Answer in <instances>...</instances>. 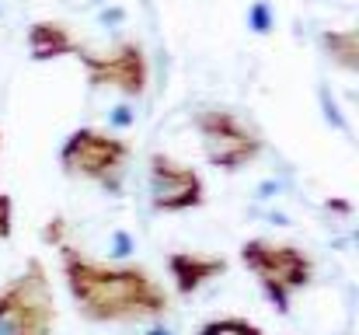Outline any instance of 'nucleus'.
I'll use <instances>...</instances> for the list:
<instances>
[{
    "mask_svg": "<svg viewBox=\"0 0 359 335\" xmlns=\"http://www.w3.org/2000/svg\"><path fill=\"white\" fill-rule=\"evenodd\" d=\"M60 272L81 318L95 325L161 322L171 308L168 290L143 265L98 262L74 244H60Z\"/></svg>",
    "mask_w": 359,
    "mask_h": 335,
    "instance_id": "f257e3e1",
    "label": "nucleus"
},
{
    "mask_svg": "<svg viewBox=\"0 0 359 335\" xmlns=\"http://www.w3.org/2000/svg\"><path fill=\"white\" fill-rule=\"evenodd\" d=\"M241 265L258 280L265 301L279 311L290 315V304L300 290L311 287L314 280V258L300 244H279L269 237H248L238 248Z\"/></svg>",
    "mask_w": 359,
    "mask_h": 335,
    "instance_id": "f03ea898",
    "label": "nucleus"
},
{
    "mask_svg": "<svg viewBox=\"0 0 359 335\" xmlns=\"http://www.w3.org/2000/svg\"><path fill=\"white\" fill-rule=\"evenodd\" d=\"M133 147L112 129H98V126H81L74 129L63 147H60V168L67 178H81L91 182L105 192H122L126 182V168H129Z\"/></svg>",
    "mask_w": 359,
    "mask_h": 335,
    "instance_id": "7ed1b4c3",
    "label": "nucleus"
},
{
    "mask_svg": "<svg viewBox=\"0 0 359 335\" xmlns=\"http://www.w3.org/2000/svg\"><path fill=\"white\" fill-rule=\"evenodd\" d=\"M56 297L42 258H28L0 287V335H53Z\"/></svg>",
    "mask_w": 359,
    "mask_h": 335,
    "instance_id": "20e7f679",
    "label": "nucleus"
},
{
    "mask_svg": "<svg viewBox=\"0 0 359 335\" xmlns=\"http://www.w3.org/2000/svg\"><path fill=\"white\" fill-rule=\"evenodd\" d=\"M192 126L199 133L206 164L217 171H241L265 154V136L231 109H220V105L199 109Z\"/></svg>",
    "mask_w": 359,
    "mask_h": 335,
    "instance_id": "39448f33",
    "label": "nucleus"
},
{
    "mask_svg": "<svg viewBox=\"0 0 359 335\" xmlns=\"http://www.w3.org/2000/svg\"><path fill=\"white\" fill-rule=\"evenodd\" d=\"M81 67L88 70V81L95 88H112L119 91L122 98L136 102L147 95V84H150V63H147V53L140 42H129L122 39L116 46L95 53V49H81L77 53Z\"/></svg>",
    "mask_w": 359,
    "mask_h": 335,
    "instance_id": "423d86ee",
    "label": "nucleus"
},
{
    "mask_svg": "<svg viewBox=\"0 0 359 335\" xmlns=\"http://www.w3.org/2000/svg\"><path fill=\"white\" fill-rule=\"evenodd\" d=\"M147 196L157 214H189L206 203V182L192 164L157 150L147 157Z\"/></svg>",
    "mask_w": 359,
    "mask_h": 335,
    "instance_id": "0eeeda50",
    "label": "nucleus"
},
{
    "mask_svg": "<svg viewBox=\"0 0 359 335\" xmlns=\"http://www.w3.org/2000/svg\"><path fill=\"white\" fill-rule=\"evenodd\" d=\"M227 272V258L220 255H199V251H171L168 255V276L178 290V297L199 294L206 283Z\"/></svg>",
    "mask_w": 359,
    "mask_h": 335,
    "instance_id": "6e6552de",
    "label": "nucleus"
},
{
    "mask_svg": "<svg viewBox=\"0 0 359 335\" xmlns=\"http://www.w3.org/2000/svg\"><path fill=\"white\" fill-rule=\"evenodd\" d=\"M25 39H28V60L32 63H53V60H63V56H77L84 49V42L70 32V25L53 21V18L32 21Z\"/></svg>",
    "mask_w": 359,
    "mask_h": 335,
    "instance_id": "1a4fd4ad",
    "label": "nucleus"
},
{
    "mask_svg": "<svg viewBox=\"0 0 359 335\" xmlns=\"http://www.w3.org/2000/svg\"><path fill=\"white\" fill-rule=\"evenodd\" d=\"M321 53L346 74H356L359 70V32L356 28H328L321 32L318 39Z\"/></svg>",
    "mask_w": 359,
    "mask_h": 335,
    "instance_id": "9d476101",
    "label": "nucleus"
},
{
    "mask_svg": "<svg viewBox=\"0 0 359 335\" xmlns=\"http://www.w3.org/2000/svg\"><path fill=\"white\" fill-rule=\"evenodd\" d=\"M196 335H265V332H262L255 322L231 315V318H213V322L199 325V332Z\"/></svg>",
    "mask_w": 359,
    "mask_h": 335,
    "instance_id": "9b49d317",
    "label": "nucleus"
},
{
    "mask_svg": "<svg viewBox=\"0 0 359 335\" xmlns=\"http://www.w3.org/2000/svg\"><path fill=\"white\" fill-rule=\"evenodd\" d=\"M248 28H251L255 35H269V32L276 28V11H272L269 0H255V4L248 7Z\"/></svg>",
    "mask_w": 359,
    "mask_h": 335,
    "instance_id": "f8f14e48",
    "label": "nucleus"
},
{
    "mask_svg": "<svg viewBox=\"0 0 359 335\" xmlns=\"http://www.w3.org/2000/svg\"><path fill=\"white\" fill-rule=\"evenodd\" d=\"M11 230H14V199L0 192V241H7Z\"/></svg>",
    "mask_w": 359,
    "mask_h": 335,
    "instance_id": "ddd939ff",
    "label": "nucleus"
},
{
    "mask_svg": "<svg viewBox=\"0 0 359 335\" xmlns=\"http://www.w3.org/2000/svg\"><path fill=\"white\" fill-rule=\"evenodd\" d=\"M321 109H325V119H328V122H332L335 129H342V133H349V126H346V119L339 115V105H335V98H332V95H328L325 88H321Z\"/></svg>",
    "mask_w": 359,
    "mask_h": 335,
    "instance_id": "4468645a",
    "label": "nucleus"
},
{
    "mask_svg": "<svg viewBox=\"0 0 359 335\" xmlns=\"http://www.w3.org/2000/svg\"><path fill=\"white\" fill-rule=\"evenodd\" d=\"M133 122H136V112L129 109V105H116L112 115H109V126H112V129H129Z\"/></svg>",
    "mask_w": 359,
    "mask_h": 335,
    "instance_id": "2eb2a0df",
    "label": "nucleus"
},
{
    "mask_svg": "<svg viewBox=\"0 0 359 335\" xmlns=\"http://www.w3.org/2000/svg\"><path fill=\"white\" fill-rule=\"evenodd\" d=\"M133 251H136L133 237H129L126 230H116V234H112V255H116V258H126V255H133Z\"/></svg>",
    "mask_w": 359,
    "mask_h": 335,
    "instance_id": "dca6fc26",
    "label": "nucleus"
},
{
    "mask_svg": "<svg viewBox=\"0 0 359 335\" xmlns=\"http://www.w3.org/2000/svg\"><path fill=\"white\" fill-rule=\"evenodd\" d=\"M98 21H102V25H122V21H126V11H122V7H105V11L98 14Z\"/></svg>",
    "mask_w": 359,
    "mask_h": 335,
    "instance_id": "f3484780",
    "label": "nucleus"
},
{
    "mask_svg": "<svg viewBox=\"0 0 359 335\" xmlns=\"http://www.w3.org/2000/svg\"><path fill=\"white\" fill-rule=\"evenodd\" d=\"M150 335H171V332H168V329H164V332H161V329H154V332H150Z\"/></svg>",
    "mask_w": 359,
    "mask_h": 335,
    "instance_id": "a211bd4d",
    "label": "nucleus"
},
{
    "mask_svg": "<svg viewBox=\"0 0 359 335\" xmlns=\"http://www.w3.org/2000/svg\"><path fill=\"white\" fill-rule=\"evenodd\" d=\"M0 154H4V133H0Z\"/></svg>",
    "mask_w": 359,
    "mask_h": 335,
    "instance_id": "6ab92c4d",
    "label": "nucleus"
}]
</instances>
